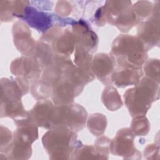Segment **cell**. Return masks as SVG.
I'll return each mask as SVG.
<instances>
[{"mask_svg": "<svg viewBox=\"0 0 160 160\" xmlns=\"http://www.w3.org/2000/svg\"><path fill=\"white\" fill-rule=\"evenodd\" d=\"M94 125V126L89 128L94 134L98 136L103 132L106 126V117L102 116V114H92L91 118H89L88 122V126Z\"/></svg>", "mask_w": 160, "mask_h": 160, "instance_id": "5", "label": "cell"}, {"mask_svg": "<svg viewBox=\"0 0 160 160\" xmlns=\"http://www.w3.org/2000/svg\"><path fill=\"white\" fill-rule=\"evenodd\" d=\"M113 59L106 54H98L94 60V72L98 78L106 83L109 74L113 70Z\"/></svg>", "mask_w": 160, "mask_h": 160, "instance_id": "4", "label": "cell"}, {"mask_svg": "<svg viewBox=\"0 0 160 160\" xmlns=\"http://www.w3.org/2000/svg\"><path fill=\"white\" fill-rule=\"evenodd\" d=\"M141 69H134L120 67L112 76V81L119 87H124L129 84H136L141 76Z\"/></svg>", "mask_w": 160, "mask_h": 160, "instance_id": "3", "label": "cell"}, {"mask_svg": "<svg viewBox=\"0 0 160 160\" xmlns=\"http://www.w3.org/2000/svg\"><path fill=\"white\" fill-rule=\"evenodd\" d=\"M29 1L26 5L23 12L20 18L26 21L32 27L42 31L43 28H47L51 24L52 18L51 14L38 11L34 8L29 6ZM43 31V30H42Z\"/></svg>", "mask_w": 160, "mask_h": 160, "instance_id": "2", "label": "cell"}, {"mask_svg": "<svg viewBox=\"0 0 160 160\" xmlns=\"http://www.w3.org/2000/svg\"><path fill=\"white\" fill-rule=\"evenodd\" d=\"M112 53L120 67L134 69H141L147 57L143 44L131 36H119L114 42Z\"/></svg>", "mask_w": 160, "mask_h": 160, "instance_id": "1", "label": "cell"}]
</instances>
